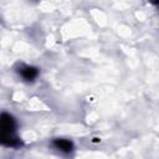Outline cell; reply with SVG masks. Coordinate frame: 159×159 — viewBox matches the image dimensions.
<instances>
[{"label": "cell", "instance_id": "obj_2", "mask_svg": "<svg viewBox=\"0 0 159 159\" xmlns=\"http://www.w3.org/2000/svg\"><path fill=\"white\" fill-rule=\"evenodd\" d=\"M0 144L5 147H19L20 145V139L14 134V133H2L0 134Z\"/></svg>", "mask_w": 159, "mask_h": 159}, {"label": "cell", "instance_id": "obj_4", "mask_svg": "<svg viewBox=\"0 0 159 159\" xmlns=\"http://www.w3.org/2000/svg\"><path fill=\"white\" fill-rule=\"evenodd\" d=\"M53 145H55L56 149H58L61 152H65V153H70V152L73 150V144L68 139H55Z\"/></svg>", "mask_w": 159, "mask_h": 159}, {"label": "cell", "instance_id": "obj_3", "mask_svg": "<svg viewBox=\"0 0 159 159\" xmlns=\"http://www.w3.org/2000/svg\"><path fill=\"white\" fill-rule=\"evenodd\" d=\"M20 75L26 81H34L39 75V70L32 66H22L20 68Z\"/></svg>", "mask_w": 159, "mask_h": 159}, {"label": "cell", "instance_id": "obj_1", "mask_svg": "<svg viewBox=\"0 0 159 159\" xmlns=\"http://www.w3.org/2000/svg\"><path fill=\"white\" fill-rule=\"evenodd\" d=\"M16 127L15 119L12 116L7 113H1L0 114V134L2 133H14Z\"/></svg>", "mask_w": 159, "mask_h": 159}]
</instances>
